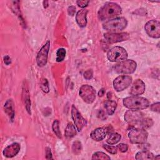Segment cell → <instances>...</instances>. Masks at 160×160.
I'll return each instance as SVG.
<instances>
[{
    "label": "cell",
    "mask_w": 160,
    "mask_h": 160,
    "mask_svg": "<svg viewBox=\"0 0 160 160\" xmlns=\"http://www.w3.org/2000/svg\"><path fill=\"white\" fill-rule=\"evenodd\" d=\"M122 12L121 6L115 2H108L100 8L98 11V18L101 21L110 20L116 18Z\"/></svg>",
    "instance_id": "1"
},
{
    "label": "cell",
    "mask_w": 160,
    "mask_h": 160,
    "mask_svg": "<svg viewBox=\"0 0 160 160\" xmlns=\"http://www.w3.org/2000/svg\"><path fill=\"white\" fill-rule=\"evenodd\" d=\"M122 102L124 106L130 109H144L149 106V102L146 98L138 96L126 97Z\"/></svg>",
    "instance_id": "2"
},
{
    "label": "cell",
    "mask_w": 160,
    "mask_h": 160,
    "mask_svg": "<svg viewBox=\"0 0 160 160\" xmlns=\"http://www.w3.org/2000/svg\"><path fill=\"white\" fill-rule=\"evenodd\" d=\"M146 118L144 114L138 110L130 109L127 111L124 114L125 121L130 125L136 126L137 128H143Z\"/></svg>",
    "instance_id": "3"
},
{
    "label": "cell",
    "mask_w": 160,
    "mask_h": 160,
    "mask_svg": "<svg viewBox=\"0 0 160 160\" xmlns=\"http://www.w3.org/2000/svg\"><path fill=\"white\" fill-rule=\"evenodd\" d=\"M128 21L126 18L123 17L116 18L106 21L102 24V28L111 32L115 31H120L126 28Z\"/></svg>",
    "instance_id": "4"
},
{
    "label": "cell",
    "mask_w": 160,
    "mask_h": 160,
    "mask_svg": "<svg viewBox=\"0 0 160 160\" xmlns=\"http://www.w3.org/2000/svg\"><path fill=\"white\" fill-rule=\"evenodd\" d=\"M136 62L132 59H125L118 62L114 66V71L121 74H130L136 69Z\"/></svg>",
    "instance_id": "5"
},
{
    "label": "cell",
    "mask_w": 160,
    "mask_h": 160,
    "mask_svg": "<svg viewBox=\"0 0 160 160\" xmlns=\"http://www.w3.org/2000/svg\"><path fill=\"white\" fill-rule=\"evenodd\" d=\"M148 133L145 129L136 128L131 129L129 134L128 138L129 141L132 144H143L148 139Z\"/></svg>",
    "instance_id": "6"
},
{
    "label": "cell",
    "mask_w": 160,
    "mask_h": 160,
    "mask_svg": "<svg viewBox=\"0 0 160 160\" xmlns=\"http://www.w3.org/2000/svg\"><path fill=\"white\" fill-rule=\"evenodd\" d=\"M127 58V51L120 46H114L109 49L107 52V58L110 62H119L126 59Z\"/></svg>",
    "instance_id": "7"
},
{
    "label": "cell",
    "mask_w": 160,
    "mask_h": 160,
    "mask_svg": "<svg viewBox=\"0 0 160 160\" xmlns=\"http://www.w3.org/2000/svg\"><path fill=\"white\" fill-rule=\"evenodd\" d=\"M80 97L88 104H91L96 98V90L90 85L84 84L81 86L79 92Z\"/></svg>",
    "instance_id": "8"
},
{
    "label": "cell",
    "mask_w": 160,
    "mask_h": 160,
    "mask_svg": "<svg viewBox=\"0 0 160 160\" xmlns=\"http://www.w3.org/2000/svg\"><path fill=\"white\" fill-rule=\"evenodd\" d=\"M144 29L149 36L155 39L160 38V23L158 21L152 19L148 21L144 26Z\"/></svg>",
    "instance_id": "9"
},
{
    "label": "cell",
    "mask_w": 160,
    "mask_h": 160,
    "mask_svg": "<svg viewBox=\"0 0 160 160\" xmlns=\"http://www.w3.org/2000/svg\"><path fill=\"white\" fill-rule=\"evenodd\" d=\"M132 79L130 76L121 75L113 81V88L116 91H122L128 88L132 83Z\"/></svg>",
    "instance_id": "10"
},
{
    "label": "cell",
    "mask_w": 160,
    "mask_h": 160,
    "mask_svg": "<svg viewBox=\"0 0 160 160\" xmlns=\"http://www.w3.org/2000/svg\"><path fill=\"white\" fill-rule=\"evenodd\" d=\"M50 41H48L39 51L36 56V62L39 67L44 66L48 61V52L50 48Z\"/></svg>",
    "instance_id": "11"
},
{
    "label": "cell",
    "mask_w": 160,
    "mask_h": 160,
    "mask_svg": "<svg viewBox=\"0 0 160 160\" xmlns=\"http://www.w3.org/2000/svg\"><path fill=\"white\" fill-rule=\"evenodd\" d=\"M71 116L74 121L75 126L78 131H81L87 124L86 120L82 116L74 104L71 107Z\"/></svg>",
    "instance_id": "12"
},
{
    "label": "cell",
    "mask_w": 160,
    "mask_h": 160,
    "mask_svg": "<svg viewBox=\"0 0 160 160\" xmlns=\"http://www.w3.org/2000/svg\"><path fill=\"white\" fill-rule=\"evenodd\" d=\"M104 37L108 42L112 44L126 41L129 38V35L128 32H107Z\"/></svg>",
    "instance_id": "13"
},
{
    "label": "cell",
    "mask_w": 160,
    "mask_h": 160,
    "mask_svg": "<svg viewBox=\"0 0 160 160\" xmlns=\"http://www.w3.org/2000/svg\"><path fill=\"white\" fill-rule=\"evenodd\" d=\"M111 127L104 126L101 128H98L93 130L91 133V138L96 141H101L103 140L106 135L109 133Z\"/></svg>",
    "instance_id": "14"
},
{
    "label": "cell",
    "mask_w": 160,
    "mask_h": 160,
    "mask_svg": "<svg viewBox=\"0 0 160 160\" xmlns=\"http://www.w3.org/2000/svg\"><path fill=\"white\" fill-rule=\"evenodd\" d=\"M146 89L144 82L140 79L135 80L131 87L129 93L132 96H139L142 94Z\"/></svg>",
    "instance_id": "15"
},
{
    "label": "cell",
    "mask_w": 160,
    "mask_h": 160,
    "mask_svg": "<svg viewBox=\"0 0 160 160\" xmlns=\"http://www.w3.org/2000/svg\"><path fill=\"white\" fill-rule=\"evenodd\" d=\"M20 149V144L17 142H14L4 148L2 151V154L8 158H12L19 152Z\"/></svg>",
    "instance_id": "16"
},
{
    "label": "cell",
    "mask_w": 160,
    "mask_h": 160,
    "mask_svg": "<svg viewBox=\"0 0 160 160\" xmlns=\"http://www.w3.org/2000/svg\"><path fill=\"white\" fill-rule=\"evenodd\" d=\"M22 99L25 108L27 112L30 114H31V100H30V94L26 81L24 82L22 85Z\"/></svg>",
    "instance_id": "17"
},
{
    "label": "cell",
    "mask_w": 160,
    "mask_h": 160,
    "mask_svg": "<svg viewBox=\"0 0 160 160\" xmlns=\"http://www.w3.org/2000/svg\"><path fill=\"white\" fill-rule=\"evenodd\" d=\"M88 11L86 9H82L78 11L76 14V21L79 26L84 28L87 25V14Z\"/></svg>",
    "instance_id": "18"
},
{
    "label": "cell",
    "mask_w": 160,
    "mask_h": 160,
    "mask_svg": "<svg viewBox=\"0 0 160 160\" xmlns=\"http://www.w3.org/2000/svg\"><path fill=\"white\" fill-rule=\"evenodd\" d=\"M4 109L10 120L13 121L14 118V105L12 99H9L6 101L4 105Z\"/></svg>",
    "instance_id": "19"
},
{
    "label": "cell",
    "mask_w": 160,
    "mask_h": 160,
    "mask_svg": "<svg viewBox=\"0 0 160 160\" xmlns=\"http://www.w3.org/2000/svg\"><path fill=\"white\" fill-rule=\"evenodd\" d=\"M154 154L148 150H144L138 152L136 155V159L137 160H152L154 159Z\"/></svg>",
    "instance_id": "20"
},
{
    "label": "cell",
    "mask_w": 160,
    "mask_h": 160,
    "mask_svg": "<svg viewBox=\"0 0 160 160\" xmlns=\"http://www.w3.org/2000/svg\"><path fill=\"white\" fill-rule=\"evenodd\" d=\"M117 103L111 100H108L104 103V108L108 115H112L116 109Z\"/></svg>",
    "instance_id": "21"
},
{
    "label": "cell",
    "mask_w": 160,
    "mask_h": 160,
    "mask_svg": "<svg viewBox=\"0 0 160 160\" xmlns=\"http://www.w3.org/2000/svg\"><path fill=\"white\" fill-rule=\"evenodd\" d=\"M77 133L75 126L72 122H69L66 128L64 135L67 138H72L76 136Z\"/></svg>",
    "instance_id": "22"
},
{
    "label": "cell",
    "mask_w": 160,
    "mask_h": 160,
    "mask_svg": "<svg viewBox=\"0 0 160 160\" xmlns=\"http://www.w3.org/2000/svg\"><path fill=\"white\" fill-rule=\"evenodd\" d=\"M121 139V136L116 132H110L109 134L108 138L106 140L109 144H115L118 143Z\"/></svg>",
    "instance_id": "23"
},
{
    "label": "cell",
    "mask_w": 160,
    "mask_h": 160,
    "mask_svg": "<svg viewBox=\"0 0 160 160\" xmlns=\"http://www.w3.org/2000/svg\"><path fill=\"white\" fill-rule=\"evenodd\" d=\"M92 159H104V160H110L111 158L105 154L103 152H100L98 151L94 152L92 154Z\"/></svg>",
    "instance_id": "24"
},
{
    "label": "cell",
    "mask_w": 160,
    "mask_h": 160,
    "mask_svg": "<svg viewBox=\"0 0 160 160\" xmlns=\"http://www.w3.org/2000/svg\"><path fill=\"white\" fill-rule=\"evenodd\" d=\"M82 149L81 142L79 141H76L72 143V151L75 154H78L81 152Z\"/></svg>",
    "instance_id": "25"
},
{
    "label": "cell",
    "mask_w": 160,
    "mask_h": 160,
    "mask_svg": "<svg viewBox=\"0 0 160 160\" xmlns=\"http://www.w3.org/2000/svg\"><path fill=\"white\" fill-rule=\"evenodd\" d=\"M66 49L64 48H59L56 53V61L61 62L64 60L66 56Z\"/></svg>",
    "instance_id": "26"
},
{
    "label": "cell",
    "mask_w": 160,
    "mask_h": 160,
    "mask_svg": "<svg viewBox=\"0 0 160 160\" xmlns=\"http://www.w3.org/2000/svg\"><path fill=\"white\" fill-rule=\"evenodd\" d=\"M52 128L53 132L55 133L56 136L59 138H61V132L59 130V125L58 120L54 121V122L52 123Z\"/></svg>",
    "instance_id": "27"
},
{
    "label": "cell",
    "mask_w": 160,
    "mask_h": 160,
    "mask_svg": "<svg viewBox=\"0 0 160 160\" xmlns=\"http://www.w3.org/2000/svg\"><path fill=\"white\" fill-rule=\"evenodd\" d=\"M40 87L42 89V91L48 93L49 91V83L46 79H43L41 81Z\"/></svg>",
    "instance_id": "28"
},
{
    "label": "cell",
    "mask_w": 160,
    "mask_h": 160,
    "mask_svg": "<svg viewBox=\"0 0 160 160\" xmlns=\"http://www.w3.org/2000/svg\"><path fill=\"white\" fill-rule=\"evenodd\" d=\"M102 147L106 151H108V152H109L111 154H115L118 152V148L116 146H111V145H108V144H104L102 146Z\"/></svg>",
    "instance_id": "29"
},
{
    "label": "cell",
    "mask_w": 160,
    "mask_h": 160,
    "mask_svg": "<svg viewBox=\"0 0 160 160\" xmlns=\"http://www.w3.org/2000/svg\"><path fill=\"white\" fill-rule=\"evenodd\" d=\"M150 109L151 111L159 113L160 111V103L159 102H157L156 103L152 104V105H151Z\"/></svg>",
    "instance_id": "30"
},
{
    "label": "cell",
    "mask_w": 160,
    "mask_h": 160,
    "mask_svg": "<svg viewBox=\"0 0 160 160\" xmlns=\"http://www.w3.org/2000/svg\"><path fill=\"white\" fill-rule=\"evenodd\" d=\"M84 78L87 79V80H89L91 79H92V76H93V72L92 69H88L87 71H86L84 72Z\"/></svg>",
    "instance_id": "31"
},
{
    "label": "cell",
    "mask_w": 160,
    "mask_h": 160,
    "mask_svg": "<svg viewBox=\"0 0 160 160\" xmlns=\"http://www.w3.org/2000/svg\"><path fill=\"white\" fill-rule=\"evenodd\" d=\"M116 147L122 152H126L128 151V146L127 144H123V143H120V144H118Z\"/></svg>",
    "instance_id": "32"
},
{
    "label": "cell",
    "mask_w": 160,
    "mask_h": 160,
    "mask_svg": "<svg viewBox=\"0 0 160 160\" xmlns=\"http://www.w3.org/2000/svg\"><path fill=\"white\" fill-rule=\"evenodd\" d=\"M76 3L78 5V6L81 8H84L88 6L89 1H77Z\"/></svg>",
    "instance_id": "33"
},
{
    "label": "cell",
    "mask_w": 160,
    "mask_h": 160,
    "mask_svg": "<svg viewBox=\"0 0 160 160\" xmlns=\"http://www.w3.org/2000/svg\"><path fill=\"white\" fill-rule=\"evenodd\" d=\"M46 158L47 159H52V153L51 151V149L48 147L46 148Z\"/></svg>",
    "instance_id": "34"
},
{
    "label": "cell",
    "mask_w": 160,
    "mask_h": 160,
    "mask_svg": "<svg viewBox=\"0 0 160 160\" xmlns=\"http://www.w3.org/2000/svg\"><path fill=\"white\" fill-rule=\"evenodd\" d=\"M68 12L70 16H74L76 12V8L74 6H71L68 8Z\"/></svg>",
    "instance_id": "35"
},
{
    "label": "cell",
    "mask_w": 160,
    "mask_h": 160,
    "mask_svg": "<svg viewBox=\"0 0 160 160\" xmlns=\"http://www.w3.org/2000/svg\"><path fill=\"white\" fill-rule=\"evenodd\" d=\"M98 116H99V118L100 119H104L106 118V116H105L104 112L103 111H101V110L99 111Z\"/></svg>",
    "instance_id": "36"
},
{
    "label": "cell",
    "mask_w": 160,
    "mask_h": 160,
    "mask_svg": "<svg viewBox=\"0 0 160 160\" xmlns=\"http://www.w3.org/2000/svg\"><path fill=\"white\" fill-rule=\"evenodd\" d=\"M4 61L6 64L8 65L9 64L11 63V59L8 56H6L4 57Z\"/></svg>",
    "instance_id": "37"
},
{
    "label": "cell",
    "mask_w": 160,
    "mask_h": 160,
    "mask_svg": "<svg viewBox=\"0 0 160 160\" xmlns=\"http://www.w3.org/2000/svg\"><path fill=\"white\" fill-rule=\"evenodd\" d=\"M104 89L103 88H102V89H101L100 91H99V92H98V96L101 97V96H102L104 95Z\"/></svg>",
    "instance_id": "38"
},
{
    "label": "cell",
    "mask_w": 160,
    "mask_h": 160,
    "mask_svg": "<svg viewBox=\"0 0 160 160\" xmlns=\"http://www.w3.org/2000/svg\"><path fill=\"white\" fill-rule=\"evenodd\" d=\"M111 94H112L111 92H108L107 93V98H108V100H110V99L111 98Z\"/></svg>",
    "instance_id": "39"
},
{
    "label": "cell",
    "mask_w": 160,
    "mask_h": 160,
    "mask_svg": "<svg viewBox=\"0 0 160 160\" xmlns=\"http://www.w3.org/2000/svg\"><path fill=\"white\" fill-rule=\"evenodd\" d=\"M43 4H44V8H46L48 6V1H43Z\"/></svg>",
    "instance_id": "40"
}]
</instances>
